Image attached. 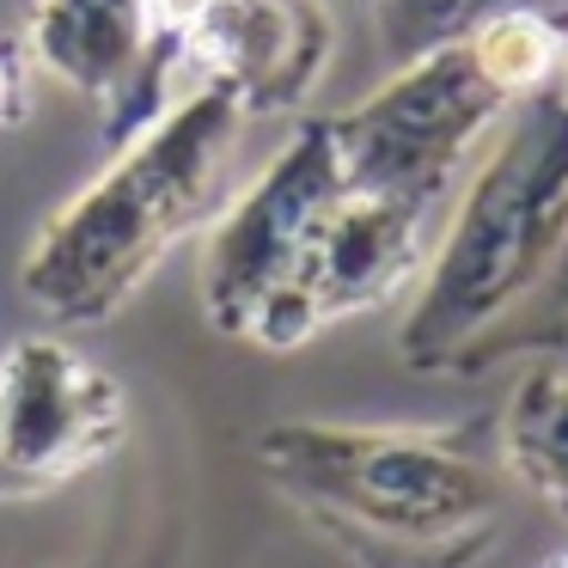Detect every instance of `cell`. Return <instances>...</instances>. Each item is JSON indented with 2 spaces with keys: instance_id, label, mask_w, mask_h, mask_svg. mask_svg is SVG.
<instances>
[{
  "instance_id": "5bb4252c",
  "label": "cell",
  "mask_w": 568,
  "mask_h": 568,
  "mask_svg": "<svg viewBox=\"0 0 568 568\" xmlns=\"http://www.w3.org/2000/svg\"><path fill=\"white\" fill-rule=\"evenodd\" d=\"M562 80H568V26H562Z\"/></svg>"
},
{
  "instance_id": "6da1fadb",
  "label": "cell",
  "mask_w": 568,
  "mask_h": 568,
  "mask_svg": "<svg viewBox=\"0 0 568 568\" xmlns=\"http://www.w3.org/2000/svg\"><path fill=\"white\" fill-rule=\"evenodd\" d=\"M568 348V80L501 116L446 202L409 287L397 361L422 379H477Z\"/></svg>"
},
{
  "instance_id": "3957f363",
  "label": "cell",
  "mask_w": 568,
  "mask_h": 568,
  "mask_svg": "<svg viewBox=\"0 0 568 568\" xmlns=\"http://www.w3.org/2000/svg\"><path fill=\"white\" fill-rule=\"evenodd\" d=\"M239 135L245 111L221 87H190L38 226L19 263V294L55 331L111 324L153 270L221 214Z\"/></svg>"
},
{
  "instance_id": "4fadbf2b",
  "label": "cell",
  "mask_w": 568,
  "mask_h": 568,
  "mask_svg": "<svg viewBox=\"0 0 568 568\" xmlns=\"http://www.w3.org/2000/svg\"><path fill=\"white\" fill-rule=\"evenodd\" d=\"M538 568H568V550H556L550 562H538Z\"/></svg>"
},
{
  "instance_id": "7c38bea8",
  "label": "cell",
  "mask_w": 568,
  "mask_h": 568,
  "mask_svg": "<svg viewBox=\"0 0 568 568\" xmlns=\"http://www.w3.org/2000/svg\"><path fill=\"white\" fill-rule=\"evenodd\" d=\"M31 55L26 38H0V129H19L31 116Z\"/></svg>"
},
{
  "instance_id": "30bf717a",
  "label": "cell",
  "mask_w": 568,
  "mask_h": 568,
  "mask_svg": "<svg viewBox=\"0 0 568 568\" xmlns=\"http://www.w3.org/2000/svg\"><path fill=\"white\" fill-rule=\"evenodd\" d=\"M495 465L568 526V367L531 361L519 373L495 428Z\"/></svg>"
},
{
  "instance_id": "ba28073f",
  "label": "cell",
  "mask_w": 568,
  "mask_h": 568,
  "mask_svg": "<svg viewBox=\"0 0 568 568\" xmlns=\"http://www.w3.org/2000/svg\"><path fill=\"white\" fill-rule=\"evenodd\" d=\"M26 55L38 74L99 104L111 153L184 99V68L172 43L153 38L148 0H31Z\"/></svg>"
},
{
  "instance_id": "5b68a950",
  "label": "cell",
  "mask_w": 568,
  "mask_h": 568,
  "mask_svg": "<svg viewBox=\"0 0 568 568\" xmlns=\"http://www.w3.org/2000/svg\"><path fill=\"white\" fill-rule=\"evenodd\" d=\"M453 196H404V190H336V202L306 233L287 282L263 306L251 348L294 355L331 324L379 312L385 300L409 294L428 270Z\"/></svg>"
},
{
  "instance_id": "9c48e42d",
  "label": "cell",
  "mask_w": 568,
  "mask_h": 568,
  "mask_svg": "<svg viewBox=\"0 0 568 568\" xmlns=\"http://www.w3.org/2000/svg\"><path fill=\"white\" fill-rule=\"evenodd\" d=\"M336 55V19L324 0H209L178 38L190 87H221L245 123L294 116L312 104Z\"/></svg>"
},
{
  "instance_id": "8992f818",
  "label": "cell",
  "mask_w": 568,
  "mask_h": 568,
  "mask_svg": "<svg viewBox=\"0 0 568 568\" xmlns=\"http://www.w3.org/2000/svg\"><path fill=\"white\" fill-rule=\"evenodd\" d=\"M129 440V397L111 367L55 331L0 348V501H38L99 470Z\"/></svg>"
},
{
  "instance_id": "8fae6325",
  "label": "cell",
  "mask_w": 568,
  "mask_h": 568,
  "mask_svg": "<svg viewBox=\"0 0 568 568\" xmlns=\"http://www.w3.org/2000/svg\"><path fill=\"white\" fill-rule=\"evenodd\" d=\"M379 50L392 68L416 62V55L453 50V43L477 38L483 26L514 13H538L550 26H568V0H367Z\"/></svg>"
},
{
  "instance_id": "9a60e30c",
  "label": "cell",
  "mask_w": 568,
  "mask_h": 568,
  "mask_svg": "<svg viewBox=\"0 0 568 568\" xmlns=\"http://www.w3.org/2000/svg\"><path fill=\"white\" fill-rule=\"evenodd\" d=\"M361 7H367V0H361Z\"/></svg>"
},
{
  "instance_id": "7a4b0ae2",
  "label": "cell",
  "mask_w": 568,
  "mask_h": 568,
  "mask_svg": "<svg viewBox=\"0 0 568 568\" xmlns=\"http://www.w3.org/2000/svg\"><path fill=\"white\" fill-rule=\"evenodd\" d=\"M251 458L312 531L367 568H470L507 514V477L470 428L287 416Z\"/></svg>"
},
{
  "instance_id": "52a82bcc",
  "label": "cell",
  "mask_w": 568,
  "mask_h": 568,
  "mask_svg": "<svg viewBox=\"0 0 568 568\" xmlns=\"http://www.w3.org/2000/svg\"><path fill=\"white\" fill-rule=\"evenodd\" d=\"M343 190V165L331 148V123L324 116H300L294 135L263 160V172L239 190L233 202H221V214L209 221V245H202V318L233 343H251L263 306L275 300V287L287 282L306 233L318 226V214Z\"/></svg>"
},
{
  "instance_id": "277c9868",
  "label": "cell",
  "mask_w": 568,
  "mask_h": 568,
  "mask_svg": "<svg viewBox=\"0 0 568 568\" xmlns=\"http://www.w3.org/2000/svg\"><path fill=\"white\" fill-rule=\"evenodd\" d=\"M514 111L501 87L483 74L477 50L416 55L392 68L367 99L324 116L343 165V190H404V196H453L477 148Z\"/></svg>"
}]
</instances>
